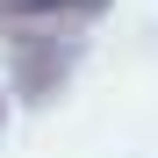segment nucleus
I'll list each match as a JSON object with an SVG mask.
<instances>
[{
	"mask_svg": "<svg viewBox=\"0 0 158 158\" xmlns=\"http://www.w3.org/2000/svg\"><path fill=\"white\" fill-rule=\"evenodd\" d=\"M108 15V0H0V43H43V36H79Z\"/></svg>",
	"mask_w": 158,
	"mask_h": 158,
	"instance_id": "nucleus-1",
	"label": "nucleus"
},
{
	"mask_svg": "<svg viewBox=\"0 0 158 158\" xmlns=\"http://www.w3.org/2000/svg\"><path fill=\"white\" fill-rule=\"evenodd\" d=\"M0 122H7V94H0Z\"/></svg>",
	"mask_w": 158,
	"mask_h": 158,
	"instance_id": "nucleus-3",
	"label": "nucleus"
},
{
	"mask_svg": "<svg viewBox=\"0 0 158 158\" xmlns=\"http://www.w3.org/2000/svg\"><path fill=\"white\" fill-rule=\"evenodd\" d=\"M72 65H79V36H43V43H15V65H7V79H15V94L22 101H43L72 79Z\"/></svg>",
	"mask_w": 158,
	"mask_h": 158,
	"instance_id": "nucleus-2",
	"label": "nucleus"
}]
</instances>
